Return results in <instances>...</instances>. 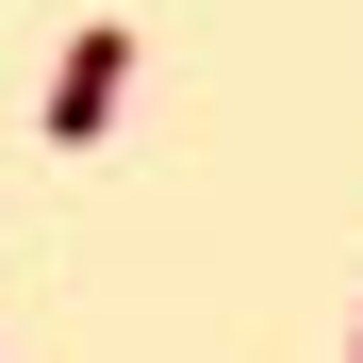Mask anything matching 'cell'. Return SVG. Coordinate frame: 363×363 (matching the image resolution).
I'll list each match as a JSON object with an SVG mask.
<instances>
[{"mask_svg": "<svg viewBox=\"0 0 363 363\" xmlns=\"http://www.w3.org/2000/svg\"><path fill=\"white\" fill-rule=\"evenodd\" d=\"M133 50H149L133 17H83V33H67V67H50V99H33V133H50V149H99V133H116V99H133Z\"/></svg>", "mask_w": 363, "mask_h": 363, "instance_id": "1", "label": "cell"}, {"mask_svg": "<svg viewBox=\"0 0 363 363\" xmlns=\"http://www.w3.org/2000/svg\"><path fill=\"white\" fill-rule=\"evenodd\" d=\"M347 363H363V330H347Z\"/></svg>", "mask_w": 363, "mask_h": 363, "instance_id": "2", "label": "cell"}]
</instances>
